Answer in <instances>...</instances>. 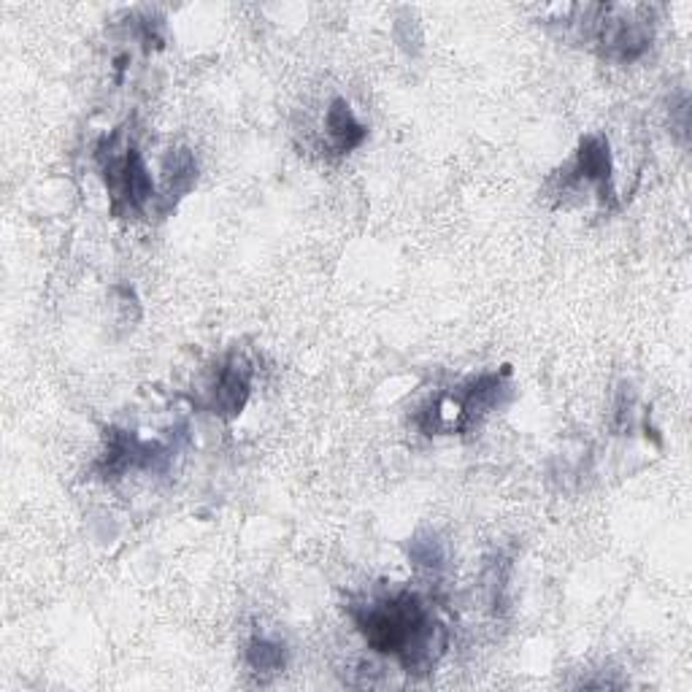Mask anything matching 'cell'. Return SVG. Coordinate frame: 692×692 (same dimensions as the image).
Instances as JSON below:
<instances>
[{
  "instance_id": "3957f363",
  "label": "cell",
  "mask_w": 692,
  "mask_h": 692,
  "mask_svg": "<svg viewBox=\"0 0 692 692\" xmlns=\"http://www.w3.org/2000/svg\"><path fill=\"white\" fill-rule=\"evenodd\" d=\"M252 387V368L244 360H230L225 362V368L219 371L217 384H214L212 393V409L214 414L225 417V420H233L241 414V409L246 406Z\"/></svg>"
},
{
  "instance_id": "8992f818",
  "label": "cell",
  "mask_w": 692,
  "mask_h": 692,
  "mask_svg": "<svg viewBox=\"0 0 692 692\" xmlns=\"http://www.w3.org/2000/svg\"><path fill=\"white\" fill-rule=\"evenodd\" d=\"M246 663L255 674L260 677H277V674L284 671L287 666V650L284 644L271 639H262V636H255L249 641V650H246Z\"/></svg>"
},
{
  "instance_id": "52a82bcc",
  "label": "cell",
  "mask_w": 692,
  "mask_h": 692,
  "mask_svg": "<svg viewBox=\"0 0 692 692\" xmlns=\"http://www.w3.org/2000/svg\"><path fill=\"white\" fill-rule=\"evenodd\" d=\"M197 179V163L192 152L174 150L166 161V195L181 197Z\"/></svg>"
},
{
  "instance_id": "6da1fadb",
  "label": "cell",
  "mask_w": 692,
  "mask_h": 692,
  "mask_svg": "<svg viewBox=\"0 0 692 692\" xmlns=\"http://www.w3.org/2000/svg\"><path fill=\"white\" fill-rule=\"evenodd\" d=\"M351 617L368 646L393 655L406 674H431L447 650V633L414 592L379 598L351 608Z\"/></svg>"
},
{
  "instance_id": "5b68a950",
  "label": "cell",
  "mask_w": 692,
  "mask_h": 692,
  "mask_svg": "<svg viewBox=\"0 0 692 692\" xmlns=\"http://www.w3.org/2000/svg\"><path fill=\"white\" fill-rule=\"evenodd\" d=\"M328 133H331L333 144L338 152H351L366 141L368 130L357 123L351 114V106L346 101H333L328 108Z\"/></svg>"
},
{
  "instance_id": "7a4b0ae2",
  "label": "cell",
  "mask_w": 692,
  "mask_h": 692,
  "mask_svg": "<svg viewBox=\"0 0 692 692\" xmlns=\"http://www.w3.org/2000/svg\"><path fill=\"white\" fill-rule=\"evenodd\" d=\"M103 171H106V181L114 192V203L125 201V206L141 212L155 197V181H152L144 157L133 144L125 150L123 157L108 152V163L103 166Z\"/></svg>"
},
{
  "instance_id": "277c9868",
  "label": "cell",
  "mask_w": 692,
  "mask_h": 692,
  "mask_svg": "<svg viewBox=\"0 0 692 692\" xmlns=\"http://www.w3.org/2000/svg\"><path fill=\"white\" fill-rule=\"evenodd\" d=\"M574 171L585 181H592V184L601 187L603 197H606L608 181H612V155H608L606 141L598 139V136H590V139L581 141L579 152H576ZM608 195H612V190H608Z\"/></svg>"
},
{
  "instance_id": "ba28073f",
  "label": "cell",
  "mask_w": 692,
  "mask_h": 692,
  "mask_svg": "<svg viewBox=\"0 0 692 692\" xmlns=\"http://www.w3.org/2000/svg\"><path fill=\"white\" fill-rule=\"evenodd\" d=\"M409 558L420 568L441 571L444 563H447V549L436 536H417L409 547Z\"/></svg>"
}]
</instances>
